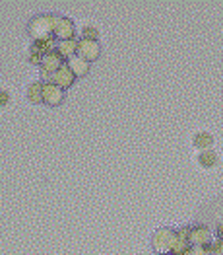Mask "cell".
<instances>
[{
	"label": "cell",
	"instance_id": "obj_1",
	"mask_svg": "<svg viewBox=\"0 0 223 255\" xmlns=\"http://www.w3.org/2000/svg\"><path fill=\"white\" fill-rule=\"evenodd\" d=\"M55 23H57V16L41 14L27 23V33L33 39V43L51 39V37H55Z\"/></svg>",
	"mask_w": 223,
	"mask_h": 255
},
{
	"label": "cell",
	"instance_id": "obj_2",
	"mask_svg": "<svg viewBox=\"0 0 223 255\" xmlns=\"http://www.w3.org/2000/svg\"><path fill=\"white\" fill-rule=\"evenodd\" d=\"M175 244H177V232L169 226L159 228L151 238V248L157 255H169L175 250Z\"/></svg>",
	"mask_w": 223,
	"mask_h": 255
},
{
	"label": "cell",
	"instance_id": "obj_3",
	"mask_svg": "<svg viewBox=\"0 0 223 255\" xmlns=\"http://www.w3.org/2000/svg\"><path fill=\"white\" fill-rule=\"evenodd\" d=\"M62 64H64V59H62L57 51L45 55L43 64L39 66V74H41V78H43V82H51V76L61 68Z\"/></svg>",
	"mask_w": 223,
	"mask_h": 255
},
{
	"label": "cell",
	"instance_id": "obj_4",
	"mask_svg": "<svg viewBox=\"0 0 223 255\" xmlns=\"http://www.w3.org/2000/svg\"><path fill=\"white\" fill-rule=\"evenodd\" d=\"M76 35V25L70 18H64V16H57V23H55V39L59 41H68V39H74Z\"/></svg>",
	"mask_w": 223,
	"mask_h": 255
},
{
	"label": "cell",
	"instance_id": "obj_5",
	"mask_svg": "<svg viewBox=\"0 0 223 255\" xmlns=\"http://www.w3.org/2000/svg\"><path fill=\"white\" fill-rule=\"evenodd\" d=\"M99 55H101V45H99V41L78 39V57H81L83 61H87V63L97 61Z\"/></svg>",
	"mask_w": 223,
	"mask_h": 255
},
{
	"label": "cell",
	"instance_id": "obj_6",
	"mask_svg": "<svg viewBox=\"0 0 223 255\" xmlns=\"http://www.w3.org/2000/svg\"><path fill=\"white\" fill-rule=\"evenodd\" d=\"M64 100V90L61 86L53 84V82H45L43 84V104L47 106H61Z\"/></svg>",
	"mask_w": 223,
	"mask_h": 255
},
{
	"label": "cell",
	"instance_id": "obj_7",
	"mask_svg": "<svg viewBox=\"0 0 223 255\" xmlns=\"http://www.w3.org/2000/svg\"><path fill=\"white\" fill-rule=\"evenodd\" d=\"M190 246L196 248H206L212 244V232L206 226H190V234H188Z\"/></svg>",
	"mask_w": 223,
	"mask_h": 255
},
{
	"label": "cell",
	"instance_id": "obj_8",
	"mask_svg": "<svg viewBox=\"0 0 223 255\" xmlns=\"http://www.w3.org/2000/svg\"><path fill=\"white\" fill-rule=\"evenodd\" d=\"M74 80H76V76L72 74V70L68 68V64H66V63L62 64L61 68H59V70H57V72L51 76V82H53V84H57V86H61L62 90L74 84Z\"/></svg>",
	"mask_w": 223,
	"mask_h": 255
},
{
	"label": "cell",
	"instance_id": "obj_9",
	"mask_svg": "<svg viewBox=\"0 0 223 255\" xmlns=\"http://www.w3.org/2000/svg\"><path fill=\"white\" fill-rule=\"evenodd\" d=\"M192 146H194V150H198V152L212 150V146H214V134L210 130H198V132H194Z\"/></svg>",
	"mask_w": 223,
	"mask_h": 255
},
{
	"label": "cell",
	"instance_id": "obj_10",
	"mask_svg": "<svg viewBox=\"0 0 223 255\" xmlns=\"http://www.w3.org/2000/svg\"><path fill=\"white\" fill-rule=\"evenodd\" d=\"M57 53L61 55L62 59L70 61L72 57H76V55H78V41H76V39H68V41H59Z\"/></svg>",
	"mask_w": 223,
	"mask_h": 255
},
{
	"label": "cell",
	"instance_id": "obj_11",
	"mask_svg": "<svg viewBox=\"0 0 223 255\" xmlns=\"http://www.w3.org/2000/svg\"><path fill=\"white\" fill-rule=\"evenodd\" d=\"M43 80H35V82H31V84L27 86V90H25V98L31 102V104H43Z\"/></svg>",
	"mask_w": 223,
	"mask_h": 255
},
{
	"label": "cell",
	"instance_id": "obj_12",
	"mask_svg": "<svg viewBox=\"0 0 223 255\" xmlns=\"http://www.w3.org/2000/svg\"><path fill=\"white\" fill-rule=\"evenodd\" d=\"M66 64H68V68L72 70V74H74L76 78H81V76H85V74L89 72V63H87V61H83V59L78 57V55H76V57H72Z\"/></svg>",
	"mask_w": 223,
	"mask_h": 255
},
{
	"label": "cell",
	"instance_id": "obj_13",
	"mask_svg": "<svg viewBox=\"0 0 223 255\" xmlns=\"http://www.w3.org/2000/svg\"><path fill=\"white\" fill-rule=\"evenodd\" d=\"M196 162H198V166L204 168V170H212V168H216V166H218V154H216L214 150H204V152H198Z\"/></svg>",
	"mask_w": 223,
	"mask_h": 255
},
{
	"label": "cell",
	"instance_id": "obj_14",
	"mask_svg": "<svg viewBox=\"0 0 223 255\" xmlns=\"http://www.w3.org/2000/svg\"><path fill=\"white\" fill-rule=\"evenodd\" d=\"M80 39H89V41H99V29L91 23H83L80 27Z\"/></svg>",
	"mask_w": 223,
	"mask_h": 255
},
{
	"label": "cell",
	"instance_id": "obj_15",
	"mask_svg": "<svg viewBox=\"0 0 223 255\" xmlns=\"http://www.w3.org/2000/svg\"><path fill=\"white\" fill-rule=\"evenodd\" d=\"M43 59H45V53H43V49H41L37 43H33L31 47H29V53H27V61L31 64H35V66H41L43 64Z\"/></svg>",
	"mask_w": 223,
	"mask_h": 255
},
{
	"label": "cell",
	"instance_id": "obj_16",
	"mask_svg": "<svg viewBox=\"0 0 223 255\" xmlns=\"http://www.w3.org/2000/svg\"><path fill=\"white\" fill-rule=\"evenodd\" d=\"M10 100H12L10 92H8V90H4V88H0V107L8 106V104H10Z\"/></svg>",
	"mask_w": 223,
	"mask_h": 255
},
{
	"label": "cell",
	"instance_id": "obj_17",
	"mask_svg": "<svg viewBox=\"0 0 223 255\" xmlns=\"http://www.w3.org/2000/svg\"><path fill=\"white\" fill-rule=\"evenodd\" d=\"M183 255H210L204 248H196V246H190V250Z\"/></svg>",
	"mask_w": 223,
	"mask_h": 255
},
{
	"label": "cell",
	"instance_id": "obj_18",
	"mask_svg": "<svg viewBox=\"0 0 223 255\" xmlns=\"http://www.w3.org/2000/svg\"><path fill=\"white\" fill-rule=\"evenodd\" d=\"M220 236H222V240H223V222L220 224Z\"/></svg>",
	"mask_w": 223,
	"mask_h": 255
}]
</instances>
